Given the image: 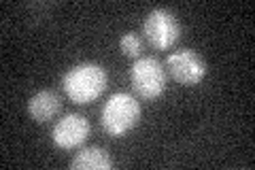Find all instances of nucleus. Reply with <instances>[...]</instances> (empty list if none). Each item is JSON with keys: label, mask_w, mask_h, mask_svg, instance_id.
Wrapping results in <instances>:
<instances>
[{"label": "nucleus", "mask_w": 255, "mask_h": 170, "mask_svg": "<svg viewBox=\"0 0 255 170\" xmlns=\"http://www.w3.org/2000/svg\"><path fill=\"white\" fill-rule=\"evenodd\" d=\"M119 49H122V53L126 55V58H140V51H142V40L140 36L136 34V32H126V34L122 36V40H119Z\"/></svg>", "instance_id": "1a4fd4ad"}, {"label": "nucleus", "mask_w": 255, "mask_h": 170, "mask_svg": "<svg viewBox=\"0 0 255 170\" xmlns=\"http://www.w3.org/2000/svg\"><path fill=\"white\" fill-rule=\"evenodd\" d=\"M130 83L142 100H155L166 92V66L157 58H138L130 68Z\"/></svg>", "instance_id": "7ed1b4c3"}, {"label": "nucleus", "mask_w": 255, "mask_h": 170, "mask_svg": "<svg viewBox=\"0 0 255 170\" xmlns=\"http://www.w3.org/2000/svg\"><path fill=\"white\" fill-rule=\"evenodd\" d=\"M107 81L109 75L100 64L81 62L66 70V75L62 77V90L73 102L87 104L100 98L102 92L107 90Z\"/></svg>", "instance_id": "f257e3e1"}, {"label": "nucleus", "mask_w": 255, "mask_h": 170, "mask_svg": "<svg viewBox=\"0 0 255 170\" xmlns=\"http://www.w3.org/2000/svg\"><path fill=\"white\" fill-rule=\"evenodd\" d=\"M102 128L105 132L111 134L113 139L128 134L130 130L138 126L140 121V102L134 98L132 94L117 92L107 100V104L102 107Z\"/></svg>", "instance_id": "f03ea898"}, {"label": "nucleus", "mask_w": 255, "mask_h": 170, "mask_svg": "<svg viewBox=\"0 0 255 170\" xmlns=\"http://www.w3.org/2000/svg\"><path fill=\"white\" fill-rule=\"evenodd\" d=\"M90 121H87L83 115L79 113H70V115L62 117L58 124L53 126V143L58 145L60 149H77L87 141L90 136Z\"/></svg>", "instance_id": "423d86ee"}, {"label": "nucleus", "mask_w": 255, "mask_h": 170, "mask_svg": "<svg viewBox=\"0 0 255 170\" xmlns=\"http://www.w3.org/2000/svg\"><path fill=\"white\" fill-rule=\"evenodd\" d=\"M166 68L181 85H198L206 77V62L194 49H179L166 58Z\"/></svg>", "instance_id": "39448f33"}, {"label": "nucleus", "mask_w": 255, "mask_h": 170, "mask_svg": "<svg viewBox=\"0 0 255 170\" xmlns=\"http://www.w3.org/2000/svg\"><path fill=\"white\" fill-rule=\"evenodd\" d=\"M62 111V100L53 90H41L28 100V115L36 124H47Z\"/></svg>", "instance_id": "0eeeda50"}, {"label": "nucleus", "mask_w": 255, "mask_h": 170, "mask_svg": "<svg viewBox=\"0 0 255 170\" xmlns=\"http://www.w3.org/2000/svg\"><path fill=\"white\" fill-rule=\"evenodd\" d=\"M142 34L153 49L166 51L174 47L181 38V23L177 15L168 9H153L142 21Z\"/></svg>", "instance_id": "20e7f679"}, {"label": "nucleus", "mask_w": 255, "mask_h": 170, "mask_svg": "<svg viewBox=\"0 0 255 170\" xmlns=\"http://www.w3.org/2000/svg\"><path fill=\"white\" fill-rule=\"evenodd\" d=\"M113 158L111 153L102 147H87L81 149L70 162V168L75 170H109L113 168Z\"/></svg>", "instance_id": "6e6552de"}]
</instances>
